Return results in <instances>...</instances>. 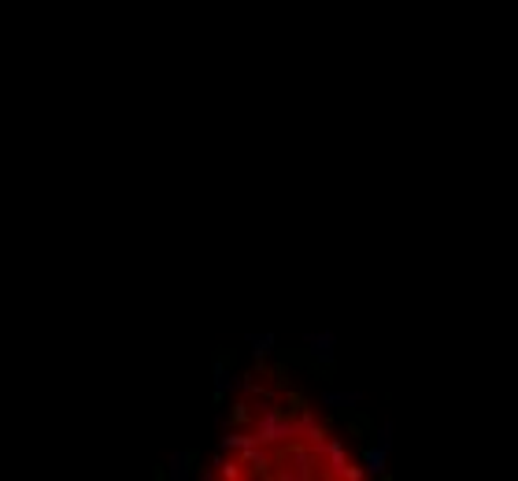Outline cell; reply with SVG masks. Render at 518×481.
Here are the masks:
<instances>
[{"instance_id": "1", "label": "cell", "mask_w": 518, "mask_h": 481, "mask_svg": "<svg viewBox=\"0 0 518 481\" xmlns=\"http://www.w3.org/2000/svg\"><path fill=\"white\" fill-rule=\"evenodd\" d=\"M211 474L226 481H356L363 459L307 393L274 370H255L230 404Z\"/></svg>"}]
</instances>
